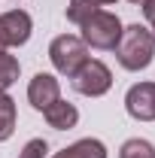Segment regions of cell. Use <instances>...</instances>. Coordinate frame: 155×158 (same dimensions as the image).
<instances>
[{"mask_svg":"<svg viewBox=\"0 0 155 158\" xmlns=\"http://www.w3.org/2000/svg\"><path fill=\"white\" fill-rule=\"evenodd\" d=\"M113 52H116L119 64H122L125 70L140 73V70H146V67L152 64V58H155V37H152L149 27L131 24V27L122 31V40H119V46Z\"/></svg>","mask_w":155,"mask_h":158,"instance_id":"6da1fadb","label":"cell"},{"mask_svg":"<svg viewBox=\"0 0 155 158\" xmlns=\"http://www.w3.org/2000/svg\"><path fill=\"white\" fill-rule=\"evenodd\" d=\"M122 21H119L116 12H107V9H97L91 19L82 24V43L91 46V49H100V52H110L116 49L119 40H122Z\"/></svg>","mask_w":155,"mask_h":158,"instance_id":"7a4b0ae2","label":"cell"},{"mask_svg":"<svg viewBox=\"0 0 155 158\" xmlns=\"http://www.w3.org/2000/svg\"><path fill=\"white\" fill-rule=\"evenodd\" d=\"M49 61H52V67L58 70L61 76L70 79L79 67L88 61V46L82 43V37L61 34V37H55L52 46H49Z\"/></svg>","mask_w":155,"mask_h":158,"instance_id":"3957f363","label":"cell"},{"mask_svg":"<svg viewBox=\"0 0 155 158\" xmlns=\"http://www.w3.org/2000/svg\"><path fill=\"white\" fill-rule=\"evenodd\" d=\"M70 85L76 88L79 94H85V98H100V94H107V91L113 88V70H110L103 61L88 58L76 73L70 76Z\"/></svg>","mask_w":155,"mask_h":158,"instance_id":"277c9868","label":"cell"},{"mask_svg":"<svg viewBox=\"0 0 155 158\" xmlns=\"http://www.w3.org/2000/svg\"><path fill=\"white\" fill-rule=\"evenodd\" d=\"M125 110L137 122H155V82H137L125 94Z\"/></svg>","mask_w":155,"mask_h":158,"instance_id":"5b68a950","label":"cell"},{"mask_svg":"<svg viewBox=\"0 0 155 158\" xmlns=\"http://www.w3.org/2000/svg\"><path fill=\"white\" fill-rule=\"evenodd\" d=\"M31 31H34V21L24 9H9L0 15V40L6 49L12 46H24L31 40Z\"/></svg>","mask_w":155,"mask_h":158,"instance_id":"8992f818","label":"cell"},{"mask_svg":"<svg viewBox=\"0 0 155 158\" xmlns=\"http://www.w3.org/2000/svg\"><path fill=\"white\" fill-rule=\"evenodd\" d=\"M58 98H61V85H58V79L52 76V73H37V76L27 82V100H31V106L40 110V113L46 106H52Z\"/></svg>","mask_w":155,"mask_h":158,"instance_id":"52a82bcc","label":"cell"},{"mask_svg":"<svg viewBox=\"0 0 155 158\" xmlns=\"http://www.w3.org/2000/svg\"><path fill=\"white\" fill-rule=\"evenodd\" d=\"M43 118H46V125L55 128V131H70V128H76V122H79V110L73 103H67V100L58 98L52 106L43 110Z\"/></svg>","mask_w":155,"mask_h":158,"instance_id":"ba28073f","label":"cell"},{"mask_svg":"<svg viewBox=\"0 0 155 158\" xmlns=\"http://www.w3.org/2000/svg\"><path fill=\"white\" fill-rule=\"evenodd\" d=\"M52 158H107V146L94 137H85V140H76L73 146L55 152Z\"/></svg>","mask_w":155,"mask_h":158,"instance_id":"9c48e42d","label":"cell"},{"mask_svg":"<svg viewBox=\"0 0 155 158\" xmlns=\"http://www.w3.org/2000/svg\"><path fill=\"white\" fill-rule=\"evenodd\" d=\"M15 118H19V116H15V100L9 98L6 91H0V143L12 137Z\"/></svg>","mask_w":155,"mask_h":158,"instance_id":"30bf717a","label":"cell"},{"mask_svg":"<svg viewBox=\"0 0 155 158\" xmlns=\"http://www.w3.org/2000/svg\"><path fill=\"white\" fill-rule=\"evenodd\" d=\"M97 9H100L97 0H70V3H67V21H73V24L82 27V24L91 19Z\"/></svg>","mask_w":155,"mask_h":158,"instance_id":"8fae6325","label":"cell"},{"mask_svg":"<svg viewBox=\"0 0 155 158\" xmlns=\"http://www.w3.org/2000/svg\"><path fill=\"white\" fill-rule=\"evenodd\" d=\"M19 58L9 55L6 49H0V91H6L12 82H19Z\"/></svg>","mask_w":155,"mask_h":158,"instance_id":"7c38bea8","label":"cell"},{"mask_svg":"<svg viewBox=\"0 0 155 158\" xmlns=\"http://www.w3.org/2000/svg\"><path fill=\"white\" fill-rule=\"evenodd\" d=\"M119 158H155V146L149 140H125L122 143V149H119Z\"/></svg>","mask_w":155,"mask_h":158,"instance_id":"4fadbf2b","label":"cell"},{"mask_svg":"<svg viewBox=\"0 0 155 158\" xmlns=\"http://www.w3.org/2000/svg\"><path fill=\"white\" fill-rule=\"evenodd\" d=\"M46 152H49L46 140L34 137V140H27V143H24V149L19 152V158H46Z\"/></svg>","mask_w":155,"mask_h":158,"instance_id":"5bb4252c","label":"cell"},{"mask_svg":"<svg viewBox=\"0 0 155 158\" xmlns=\"http://www.w3.org/2000/svg\"><path fill=\"white\" fill-rule=\"evenodd\" d=\"M140 6H143V15H146V24H149V27L155 31V0H143Z\"/></svg>","mask_w":155,"mask_h":158,"instance_id":"9a60e30c","label":"cell"},{"mask_svg":"<svg viewBox=\"0 0 155 158\" xmlns=\"http://www.w3.org/2000/svg\"><path fill=\"white\" fill-rule=\"evenodd\" d=\"M97 3H116V0H97Z\"/></svg>","mask_w":155,"mask_h":158,"instance_id":"2e32d148","label":"cell"},{"mask_svg":"<svg viewBox=\"0 0 155 158\" xmlns=\"http://www.w3.org/2000/svg\"><path fill=\"white\" fill-rule=\"evenodd\" d=\"M128 3H137V6H140V3H143V0H128Z\"/></svg>","mask_w":155,"mask_h":158,"instance_id":"e0dca14e","label":"cell"},{"mask_svg":"<svg viewBox=\"0 0 155 158\" xmlns=\"http://www.w3.org/2000/svg\"><path fill=\"white\" fill-rule=\"evenodd\" d=\"M0 49H6V46H3V40H0Z\"/></svg>","mask_w":155,"mask_h":158,"instance_id":"ac0fdd59","label":"cell"},{"mask_svg":"<svg viewBox=\"0 0 155 158\" xmlns=\"http://www.w3.org/2000/svg\"><path fill=\"white\" fill-rule=\"evenodd\" d=\"M152 37H155V31H152Z\"/></svg>","mask_w":155,"mask_h":158,"instance_id":"d6986e66","label":"cell"}]
</instances>
